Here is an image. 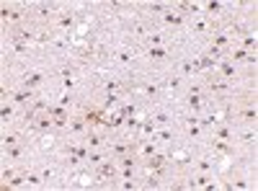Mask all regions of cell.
Listing matches in <instances>:
<instances>
[{"label":"cell","instance_id":"obj_36","mask_svg":"<svg viewBox=\"0 0 258 191\" xmlns=\"http://www.w3.org/2000/svg\"><path fill=\"white\" fill-rule=\"evenodd\" d=\"M29 109H34L36 114H44V111L49 109V101H44V98H39V96H36V98L31 101V106H29Z\"/></svg>","mask_w":258,"mask_h":191},{"label":"cell","instance_id":"obj_20","mask_svg":"<svg viewBox=\"0 0 258 191\" xmlns=\"http://www.w3.org/2000/svg\"><path fill=\"white\" fill-rule=\"evenodd\" d=\"M8 44H11V54H13L16 59L29 57V52H31V47L26 44V41H21V39H18V36H13V34H8Z\"/></svg>","mask_w":258,"mask_h":191},{"label":"cell","instance_id":"obj_9","mask_svg":"<svg viewBox=\"0 0 258 191\" xmlns=\"http://www.w3.org/2000/svg\"><path fill=\"white\" fill-rule=\"evenodd\" d=\"M235 116H240L245 124H253L255 126V119H258V111H255V96L253 98H245L238 109H235Z\"/></svg>","mask_w":258,"mask_h":191},{"label":"cell","instance_id":"obj_46","mask_svg":"<svg viewBox=\"0 0 258 191\" xmlns=\"http://www.w3.org/2000/svg\"><path fill=\"white\" fill-rule=\"evenodd\" d=\"M119 186H121V188H137L140 183H137V181H132V178H124V181H121Z\"/></svg>","mask_w":258,"mask_h":191},{"label":"cell","instance_id":"obj_16","mask_svg":"<svg viewBox=\"0 0 258 191\" xmlns=\"http://www.w3.org/2000/svg\"><path fill=\"white\" fill-rule=\"evenodd\" d=\"M209 153H214L217 158H232V145L227 140H220V137H214L209 140Z\"/></svg>","mask_w":258,"mask_h":191},{"label":"cell","instance_id":"obj_14","mask_svg":"<svg viewBox=\"0 0 258 191\" xmlns=\"http://www.w3.org/2000/svg\"><path fill=\"white\" fill-rule=\"evenodd\" d=\"M31 13H34V18H36V21H41V24H49V21H54V16H57L59 11H57V6H54V3H39Z\"/></svg>","mask_w":258,"mask_h":191},{"label":"cell","instance_id":"obj_8","mask_svg":"<svg viewBox=\"0 0 258 191\" xmlns=\"http://www.w3.org/2000/svg\"><path fill=\"white\" fill-rule=\"evenodd\" d=\"M135 145H137L135 137L114 140V142L109 145V155H111V158H124V155H129V153H135Z\"/></svg>","mask_w":258,"mask_h":191},{"label":"cell","instance_id":"obj_17","mask_svg":"<svg viewBox=\"0 0 258 191\" xmlns=\"http://www.w3.org/2000/svg\"><path fill=\"white\" fill-rule=\"evenodd\" d=\"M36 145H39V150H41V153H54V150H57V145H59V137H57L54 132H39Z\"/></svg>","mask_w":258,"mask_h":191},{"label":"cell","instance_id":"obj_26","mask_svg":"<svg viewBox=\"0 0 258 191\" xmlns=\"http://www.w3.org/2000/svg\"><path fill=\"white\" fill-rule=\"evenodd\" d=\"M197 73H199L197 59L186 57V59H181V62H178V75H181V78H191V75H197Z\"/></svg>","mask_w":258,"mask_h":191},{"label":"cell","instance_id":"obj_43","mask_svg":"<svg viewBox=\"0 0 258 191\" xmlns=\"http://www.w3.org/2000/svg\"><path fill=\"white\" fill-rule=\"evenodd\" d=\"M153 119H155V124H168V121H170V111L160 109V111H155V114H153Z\"/></svg>","mask_w":258,"mask_h":191},{"label":"cell","instance_id":"obj_39","mask_svg":"<svg viewBox=\"0 0 258 191\" xmlns=\"http://www.w3.org/2000/svg\"><path fill=\"white\" fill-rule=\"evenodd\" d=\"M18 140H21V135L18 132H3V147H13V145H18Z\"/></svg>","mask_w":258,"mask_h":191},{"label":"cell","instance_id":"obj_33","mask_svg":"<svg viewBox=\"0 0 258 191\" xmlns=\"http://www.w3.org/2000/svg\"><path fill=\"white\" fill-rule=\"evenodd\" d=\"M119 96L121 93H103V111L114 109V106H119Z\"/></svg>","mask_w":258,"mask_h":191},{"label":"cell","instance_id":"obj_21","mask_svg":"<svg viewBox=\"0 0 258 191\" xmlns=\"http://www.w3.org/2000/svg\"><path fill=\"white\" fill-rule=\"evenodd\" d=\"M39 176H41V181H44V186H47V183H54L57 178H62V171L54 163H44L39 168Z\"/></svg>","mask_w":258,"mask_h":191},{"label":"cell","instance_id":"obj_4","mask_svg":"<svg viewBox=\"0 0 258 191\" xmlns=\"http://www.w3.org/2000/svg\"><path fill=\"white\" fill-rule=\"evenodd\" d=\"M168 163L178 168V171H188L191 163H194V153L191 147H173V150L168 153Z\"/></svg>","mask_w":258,"mask_h":191},{"label":"cell","instance_id":"obj_23","mask_svg":"<svg viewBox=\"0 0 258 191\" xmlns=\"http://www.w3.org/2000/svg\"><path fill=\"white\" fill-rule=\"evenodd\" d=\"M41 83H44V73H39V70L24 73V78H21V86H24V88H31V91H36Z\"/></svg>","mask_w":258,"mask_h":191},{"label":"cell","instance_id":"obj_22","mask_svg":"<svg viewBox=\"0 0 258 191\" xmlns=\"http://www.w3.org/2000/svg\"><path fill=\"white\" fill-rule=\"evenodd\" d=\"M160 18H163L165 26H173V29H183V26H186V16H183V13H176L173 8H168Z\"/></svg>","mask_w":258,"mask_h":191},{"label":"cell","instance_id":"obj_6","mask_svg":"<svg viewBox=\"0 0 258 191\" xmlns=\"http://www.w3.org/2000/svg\"><path fill=\"white\" fill-rule=\"evenodd\" d=\"M57 75L62 80L64 91H73L75 83H78V75H80V65H78V62H64V65H59Z\"/></svg>","mask_w":258,"mask_h":191},{"label":"cell","instance_id":"obj_47","mask_svg":"<svg viewBox=\"0 0 258 191\" xmlns=\"http://www.w3.org/2000/svg\"><path fill=\"white\" fill-rule=\"evenodd\" d=\"M70 103H73V96H70V93L59 96V106H70Z\"/></svg>","mask_w":258,"mask_h":191},{"label":"cell","instance_id":"obj_44","mask_svg":"<svg viewBox=\"0 0 258 191\" xmlns=\"http://www.w3.org/2000/svg\"><path fill=\"white\" fill-rule=\"evenodd\" d=\"M240 140H243V142H248V145H250V142L255 145V130H245V132L240 135Z\"/></svg>","mask_w":258,"mask_h":191},{"label":"cell","instance_id":"obj_32","mask_svg":"<svg viewBox=\"0 0 258 191\" xmlns=\"http://www.w3.org/2000/svg\"><path fill=\"white\" fill-rule=\"evenodd\" d=\"M24 176H26V186H31V188H41V186H44V181H41L39 171H26Z\"/></svg>","mask_w":258,"mask_h":191},{"label":"cell","instance_id":"obj_13","mask_svg":"<svg viewBox=\"0 0 258 191\" xmlns=\"http://www.w3.org/2000/svg\"><path fill=\"white\" fill-rule=\"evenodd\" d=\"M129 34H132L135 39H145L147 34H153V24H150V21L147 18H142V16H137L135 21H132V24H129Z\"/></svg>","mask_w":258,"mask_h":191},{"label":"cell","instance_id":"obj_19","mask_svg":"<svg viewBox=\"0 0 258 191\" xmlns=\"http://www.w3.org/2000/svg\"><path fill=\"white\" fill-rule=\"evenodd\" d=\"M88 130H91V126L88 124H85V119L83 116H70V121H68V135H73V137H85V135H88Z\"/></svg>","mask_w":258,"mask_h":191},{"label":"cell","instance_id":"obj_12","mask_svg":"<svg viewBox=\"0 0 258 191\" xmlns=\"http://www.w3.org/2000/svg\"><path fill=\"white\" fill-rule=\"evenodd\" d=\"M106 114H109V111L98 109V106H88V109H83V114H80V116L85 119V124H88V126H103Z\"/></svg>","mask_w":258,"mask_h":191},{"label":"cell","instance_id":"obj_27","mask_svg":"<svg viewBox=\"0 0 258 191\" xmlns=\"http://www.w3.org/2000/svg\"><path fill=\"white\" fill-rule=\"evenodd\" d=\"M124 126V116L116 111V114H106V121H103V130H109V132H119Z\"/></svg>","mask_w":258,"mask_h":191},{"label":"cell","instance_id":"obj_11","mask_svg":"<svg viewBox=\"0 0 258 191\" xmlns=\"http://www.w3.org/2000/svg\"><path fill=\"white\" fill-rule=\"evenodd\" d=\"M217 155H214V153H207V155H194V168H197V171L199 173H212L214 171V165H217Z\"/></svg>","mask_w":258,"mask_h":191},{"label":"cell","instance_id":"obj_41","mask_svg":"<svg viewBox=\"0 0 258 191\" xmlns=\"http://www.w3.org/2000/svg\"><path fill=\"white\" fill-rule=\"evenodd\" d=\"M6 150V155L11 158V160H18L21 155H24V147H18V145H13V147H3Z\"/></svg>","mask_w":258,"mask_h":191},{"label":"cell","instance_id":"obj_24","mask_svg":"<svg viewBox=\"0 0 258 191\" xmlns=\"http://www.w3.org/2000/svg\"><path fill=\"white\" fill-rule=\"evenodd\" d=\"M145 57H147L150 62H155V65H160V62L170 59V47H150V49L145 52Z\"/></svg>","mask_w":258,"mask_h":191},{"label":"cell","instance_id":"obj_5","mask_svg":"<svg viewBox=\"0 0 258 191\" xmlns=\"http://www.w3.org/2000/svg\"><path fill=\"white\" fill-rule=\"evenodd\" d=\"M119 176V171H116V165L106 158L103 163H98L96 165V171H93V178H96V183L98 186H106V183H114V178Z\"/></svg>","mask_w":258,"mask_h":191},{"label":"cell","instance_id":"obj_31","mask_svg":"<svg viewBox=\"0 0 258 191\" xmlns=\"http://www.w3.org/2000/svg\"><path fill=\"white\" fill-rule=\"evenodd\" d=\"M142 44L150 49V47H168L165 44V36L163 34H158V31H153V34H147L145 39H142Z\"/></svg>","mask_w":258,"mask_h":191},{"label":"cell","instance_id":"obj_1","mask_svg":"<svg viewBox=\"0 0 258 191\" xmlns=\"http://www.w3.org/2000/svg\"><path fill=\"white\" fill-rule=\"evenodd\" d=\"M126 93L129 96H137L142 101H158L163 96L160 86H155V83H150L145 78H132V80H126Z\"/></svg>","mask_w":258,"mask_h":191},{"label":"cell","instance_id":"obj_10","mask_svg":"<svg viewBox=\"0 0 258 191\" xmlns=\"http://www.w3.org/2000/svg\"><path fill=\"white\" fill-rule=\"evenodd\" d=\"M168 98L170 96H176V93H181L183 91V78L178 75V73H170V75H165V80H163V88H160Z\"/></svg>","mask_w":258,"mask_h":191},{"label":"cell","instance_id":"obj_7","mask_svg":"<svg viewBox=\"0 0 258 191\" xmlns=\"http://www.w3.org/2000/svg\"><path fill=\"white\" fill-rule=\"evenodd\" d=\"M54 26H57L59 34H73V31L78 29V13H73V11H59V13L54 16Z\"/></svg>","mask_w":258,"mask_h":191},{"label":"cell","instance_id":"obj_29","mask_svg":"<svg viewBox=\"0 0 258 191\" xmlns=\"http://www.w3.org/2000/svg\"><path fill=\"white\" fill-rule=\"evenodd\" d=\"M214 31V26L209 24V21L202 16L199 21H194V24H191V34H199V36H209Z\"/></svg>","mask_w":258,"mask_h":191},{"label":"cell","instance_id":"obj_30","mask_svg":"<svg viewBox=\"0 0 258 191\" xmlns=\"http://www.w3.org/2000/svg\"><path fill=\"white\" fill-rule=\"evenodd\" d=\"M135 59H137V54L132 47H121L116 52V62H121V65H135Z\"/></svg>","mask_w":258,"mask_h":191},{"label":"cell","instance_id":"obj_35","mask_svg":"<svg viewBox=\"0 0 258 191\" xmlns=\"http://www.w3.org/2000/svg\"><path fill=\"white\" fill-rule=\"evenodd\" d=\"M240 44H243V49H248V52H255V34H243L240 36Z\"/></svg>","mask_w":258,"mask_h":191},{"label":"cell","instance_id":"obj_34","mask_svg":"<svg viewBox=\"0 0 258 191\" xmlns=\"http://www.w3.org/2000/svg\"><path fill=\"white\" fill-rule=\"evenodd\" d=\"M119 114H121L124 119H129V116H137L140 109H137V103H124V106H119Z\"/></svg>","mask_w":258,"mask_h":191},{"label":"cell","instance_id":"obj_28","mask_svg":"<svg viewBox=\"0 0 258 191\" xmlns=\"http://www.w3.org/2000/svg\"><path fill=\"white\" fill-rule=\"evenodd\" d=\"M83 142L91 147V150H101V147L106 145V140H103V135L101 132H93V130H88V135L83 137Z\"/></svg>","mask_w":258,"mask_h":191},{"label":"cell","instance_id":"obj_15","mask_svg":"<svg viewBox=\"0 0 258 191\" xmlns=\"http://www.w3.org/2000/svg\"><path fill=\"white\" fill-rule=\"evenodd\" d=\"M209 44L227 52V49H232V36L227 34V29H225V31H222V29H214V31L209 34Z\"/></svg>","mask_w":258,"mask_h":191},{"label":"cell","instance_id":"obj_18","mask_svg":"<svg viewBox=\"0 0 258 191\" xmlns=\"http://www.w3.org/2000/svg\"><path fill=\"white\" fill-rule=\"evenodd\" d=\"M36 98V91H31V88H16V91H11V101L16 103V106H31V101Z\"/></svg>","mask_w":258,"mask_h":191},{"label":"cell","instance_id":"obj_40","mask_svg":"<svg viewBox=\"0 0 258 191\" xmlns=\"http://www.w3.org/2000/svg\"><path fill=\"white\" fill-rule=\"evenodd\" d=\"M0 116H3V124H6V121H11V119L16 116V109H13L11 103H3V109H0Z\"/></svg>","mask_w":258,"mask_h":191},{"label":"cell","instance_id":"obj_3","mask_svg":"<svg viewBox=\"0 0 258 191\" xmlns=\"http://www.w3.org/2000/svg\"><path fill=\"white\" fill-rule=\"evenodd\" d=\"M0 16H3V24H8L11 31H13V29H21V24L31 18V11L16 8V6H3V8H0Z\"/></svg>","mask_w":258,"mask_h":191},{"label":"cell","instance_id":"obj_38","mask_svg":"<svg viewBox=\"0 0 258 191\" xmlns=\"http://www.w3.org/2000/svg\"><path fill=\"white\" fill-rule=\"evenodd\" d=\"M3 186H8V188H21V186H26V176L24 173H18V176H13L8 183H3Z\"/></svg>","mask_w":258,"mask_h":191},{"label":"cell","instance_id":"obj_45","mask_svg":"<svg viewBox=\"0 0 258 191\" xmlns=\"http://www.w3.org/2000/svg\"><path fill=\"white\" fill-rule=\"evenodd\" d=\"M13 176H18V173L13 171V168H3V183H8V181H11Z\"/></svg>","mask_w":258,"mask_h":191},{"label":"cell","instance_id":"obj_37","mask_svg":"<svg viewBox=\"0 0 258 191\" xmlns=\"http://www.w3.org/2000/svg\"><path fill=\"white\" fill-rule=\"evenodd\" d=\"M168 8H170L168 3H147V6H145V11H147V13H160V16H163Z\"/></svg>","mask_w":258,"mask_h":191},{"label":"cell","instance_id":"obj_25","mask_svg":"<svg viewBox=\"0 0 258 191\" xmlns=\"http://www.w3.org/2000/svg\"><path fill=\"white\" fill-rule=\"evenodd\" d=\"M202 106H204V93H188L186 91V109L191 114H199Z\"/></svg>","mask_w":258,"mask_h":191},{"label":"cell","instance_id":"obj_42","mask_svg":"<svg viewBox=\"0 0 258 191\" xmlns=\"http://www.w3.org/2000/svg\"><path fill=\"white\" fill-rule=\"evenodd\" d=\"M158 140H160V142H173V140H176V132L165 126V130H160V132H158Z\"/></svg>","mask_w":258,"mask_h":191},{"label":"cell","instance_id":"obj_2","mask_svg":"<svg viewBox=\"0 0 258 191\" xmlns=\"http://www.w3.org/2000/svg\"><path fill=\"white\" fill-rule=\"evenodd\" d=\"M204 93L217 96V101H230L232 80H225V78H220L217 73H207V75H204Z\"/></svg>","mask_w":258,"mask_h":191}]
</instances>
